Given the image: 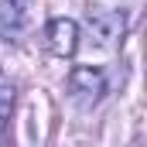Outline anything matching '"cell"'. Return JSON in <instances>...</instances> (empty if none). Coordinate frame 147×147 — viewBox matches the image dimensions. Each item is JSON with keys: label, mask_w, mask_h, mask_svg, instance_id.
<instances>
[{"label": "cell", "mask_w": 147, "mask_h": 147, "mask_svg": "<svg viewBox=\"0 0 147 147\" xmlns=\"http://www.w3.org/2000/svg\"><path fill=\"white\" fill-rule=\"evenodd\" d=\"M103 92H106V79L99 69H89V65H79L72 69L69 75V96H72L79 106H96L99 99H103Z\"/></svg>", "instance_id": "obj_1"}, {"label": "cell", "mask_w": 147, "mask_h": 147, "mask_svg": "<svg viewBox=\"0 0 147 147\" xmlns=\"http://www.w3.org/2000/svg\"><path fill=\"white\" fill-rule=\"evenodd\" d=\"M45 48L58 58H72L79 48V24L72 17H55L45 28Z\"/></svg>", "instance_id": "obj_2"}, {"label": "cell", "mask_w": 147, "mask_h": 147, "mask_svg": "<svg viewBox=\"0 0 147 147\" xmlns=\"http://www.w3.org/2000/svg\"><path fill=\"white\" fill-rule=\"evenodd\" d=\"M123 28H127V21H123L120 10H96V14H89V31L96 38V45H103V48H110L116 38H123Z\"/></svg>", "instance_id": "obj_3"}, {"label": "cell", "mask_w": 147, "mask_h": 147, "mask_svg": "<svg viewBox=\"0 0 147 147\" xmlns=\"http://www.w3.org/2000/svg\"><path fill=\"white\" fill-rule=\"evenodd\" d=\"M21 28H24V14H17L10 3H3L0 7V38H14Z\"/></svg>", "instance_id": "obj_4"}, {"label": "cell", "mask_w": 147, "mask_h": 147, "mask_svg": "<svg viewBox=\"0 0 147 147\" xmlns=\"http://www.w3.org/2000/svg\"><path fill=\"white\" fill-rule=\"evenodd\" d=\"M10 110H14V86H7V82L0 79V130L7 127V120H10Z\"/></svg>", "instance_id": "obj_5"}, {"label": "cell", "mask_w": 147, "mask_h": 147, "mask_svg": "<svg viewBox=\"0 0 147 147\" xmlns=\"http://www.w3.org/2000/svg\"><path fill=\"white\" fill-rule=\"evenodd\" d=\"M7 3H10V7H14V10H17V14H28V10H31V3H34V0H7Z\"/></svg>", "instance_id": "obj_6"}]
</instances>
